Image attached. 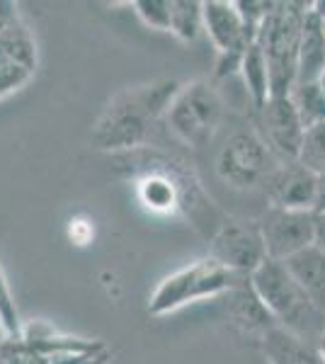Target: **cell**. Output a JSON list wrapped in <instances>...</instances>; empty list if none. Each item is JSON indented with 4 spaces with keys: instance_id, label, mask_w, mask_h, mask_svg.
Listing matches in <instances>:
<instances>
[{
    "instance_id": "6da1fadb",
    "label": "cell",
    "mask_w": 325,
    "mask_h": 364,
    "mask_svg": "<svg viewBox=\"0 0 325 364\" xmlns=\"http://www.w3.org/2000/svg\"><path fill=\"white\" fill-rule=\"evenodd\" d=\"M177 90V80L163 78L117 92L92 124V146L119 156L144 149L151 129L158 124V119H165Z\"/></svg>"
},
{
    "instance_id": "7a4b0ae2",
    "label": "cell",
    "mask_w": 325,
    "mask_h": 364,
    "mask_svg": "<svg viewBox=\"0 0 325 364\" xmlns=\"http://www.w3.org/2000/svg\"><path fill=\"white\" fill-rule=\"evenodd\" d=\"M250 284L262 299L277 326L301 338L304 343L311 340L316 348L325 328V311L294 282L282 262L267 257L250 274Z\"/></svg>"
},
{
    "instance_id": "3957f363",
    "label": "cell",
    "mask_w": 325,
    "mask_h": 364,
    "mask_svg": "<svg viewBox=\"0 0 325 364\" xmlns=\"http://www.w3.org/2000/svg\"><path fill=\"white\" fill-rule=\"evenodd\" d=\"M309 8L311 3H272V10L260 25L255 42L267 58L272 97L289 95L297 85L301 32Z\"/></svg>"
},
{
    "instance_id": "277c9868",
    "label": "cell",
    "mask_w": 325,
    "mask_h": 364,
    "mask_svg": "<svg viewBox=\"0 0 325 364\" xmlns=\"http://www.w3.org/2000/svg\"><path fill=\"white\" fill-rule=\"evenodd\" d=\"M238 279L243 277H235L233 272H228L226 267H221L218 262H214L206 255L204 260H197L192 265L168 274L153 289V294L149 299V314L168 316L190 306V304L226 296Z\"/></svg>"
},
{
    "instance_id": "5b68a950",
    "label": "cell",
    "mask_w": 325,
    "mask_h": 364,
    "mask_svg": "<svg viewBox=\"0 0 325 364\" xmlns=\"http://www.w3.org/2000/svg\"><path fill=\"white\" fill-rule=\"evenodd\" d=\"M223 122V100L211 80H192L180 85L170 102L165 124L182 144L202 149L216 136Z\"/></svg>"
},
{
    "instance_id": "8992f818",
    "label": "cell",
    "mask_w": 325,
    "mask_h": 364,
    "mask_svg": "<svg viewBox=\"0 0 325 364\" xmlns=\"http://www.w3.org/2000/svg\"><path fill=\"white\" fill-rule=\"evenodd\" d=\"M277 156L255 129H238L216 154V175L233 190H255L275 173Z\"/></svg>"
},
{
    "instance_id": "52a82bcc",
    "label": "cell",
    "mask_w": 325,
    "mask_h": 364,
    "mask_svg": "<svg viewBox=\"0 0 325 364\" xmlns=\"http://www.w3.org/2000/svg\"><path fill=\"white\" fill-rule=\"evenodd\" d=\"M209 257L235 277H250L267 260V248L257 221H223L211 236Z\"/></svg>"
},
{
    "instance_id": "ba28073f",
    "label": "cell",
    "mask_w": 325,
    "mask_h": 364,
    "mask_svg": "<svg viewBox=\"0 0 325 364\" xmlns=\"http://www.w3.org/2000/svg\"><path fill=\"white\" fill-rule=\"evenodd\" d=\"M37 42L22 15L0 34V100L25 87L37 73Z\"/></svg>"
},
{
    "instance_id": "9c48e42d",
    "label": "cell",
    "mask_w": 325,
    "mask_h": 364,
    "mask_svg": "<svg viewBox=\"0 0 325 364\" xmlns=\"http://www.w3.org/2000/svg\"><path fill=\"white\" fill-rule=\"evenodd\" d=\"M267 257L284 262L287 257L313 245V211H289L267 207L257 219Z\"/></svg>"
},
{
    "instance_id": "30bf717a",
    "label": "cell",
    "mask_w": 325,
    "mask_h": 364,
    "mask_svg": "<svg viewBox=\"0 0 325 364\" xmlns=\"http://www.w3.org/2000/svg\"><path fill=\"white\" fill-rule=\"evenodd\" d=\"M260 114V136L272 149V154L284 158V161H297L301 141H304L306 127L294 107L289 95H275L267 100Z\"/></svg>"
},
{
    "instance_id": "8fae6325",
    "label": "cell",
    "mask_w": 325,
    "mask_h": 364,
    "mask_svg": "<svg viewBox=\"0 0 325 364\" xmlns=\"http://www.w3.org/2000/svg\"><path fill=\"white\" fill-rule=\"evenodd\" d=\"M270 207L289 211H313L318 199V175L297 161H284L265 182Z\"/></svg>"
},
{
    "instance_id": "7c38bea8",
    "label": "cell",
    "mask_w": 325,
    "mask_h": 364,
    "mask_svg": "<svg viewBox=\"0 0 325 364\" xmlns=\"http://www.w3.org/2000/svg\"><path fill=\"white\" fill-rule=\"evenodd\" d=\"M204 32L216 46V54L247 51L255 44L257 32L245 25L238 5L228 0H206L204 3Z\"/></svg>"
},
{
    "instance_id": "4fadbf2b",
    "label": "cell",
    "mask_w": 325,
    "mask_h": 364,
    "mask_svg": "<svg viewBox=\"0 0 325 364\" xmlns=\"http://www.w3.org/2000/svg\"><path fill=\"white\" fill-rule=\"evenodd\" d=\"M226 309L228 316L240 331L250 333V336H260L272 331L277 326L267 306L262 304V299L257 296V291L252 289L250 277H243L233 284V289L226 294Z\"/></svg>"
},
{
    "instance_id": "5bb4252c",
    "label": "cell",
    "mask_w": 325,
    "mask_h": 364,
    "mask_svg": "<svg viewBox=\"0 0 325 364\" xmlns=\"http://www.w3.org/2000/svg\"><path fill=\"white\" fill-rule=\"evenodd\" d=\"M20 338L39 352L41 357H56V355H95V352L105 350V343L100 340H85V338H73L63 336V333L54 331L49 323L34 321L29 326H22Z\"/></svg>"
},
{
    "instance_id": "9a60e30c",
    "label": "cell",
    "mask_w": 325,
    "mask_h": 364,
    "mask_svg": "<svg viewBox=\"0 0 325 364\" xmlns=\"http://www.w3.org/2000/svg\"><path fill=\"white\" fill-rule=\"evenodd\" d=\"M325 75V34L323 20L313 10L306 13L304 32H301V49H299V73L297 83H318Z\"/></svg>"
},
{
    "instance_id": "2e32d148",
    "label": "cell",
    "mask_w": 325,
    "mask_h": 364,
    "mask_svg": "<svg viewBox=\"0 0 325 364\" xmlns=\"http://www.w3.org/2000/svg\"><path fill=\"white\" fill-rule=\"evenodd\" d=\"M282 265L292 274L294 282L325 311V252L316 245L287 257Z\"/></svg>"
},
{
    "instance_id": "e0dca14e",
    "label": "cell",
    "mask_w": 325,
    "mask_h": 364,
    "mask_svg": "<svg viewBox=\"0 0 325 364\" xmlns=\"http://www.w3.org/2000/svg\"><path fill=\"white\" fill-rule=\"evenodd\" d=\"M262 350L270 364H323L316 348L279 326L262 336Z\"/></svg>"
},
{
    "instance_id": "ac0fdd59",
    "label": "cell",
    "mask_w": 325,
    "mask_h": 364,
    "mask_svg": "<svg viewBox=\"0 0 325 364\" xmlns=\"http://www.w3.org/2000/svg\"><path fill=\"white\" fill-rule=\"evenodd\" d=\"M240 78L247 87V95H250L255 109H262L272 97V80H270V66L265 51L260 49V44H250L247 51L243 54V63H240Z\"/></svg>"
},
{
    "instance_id": "d6986e66",
    "label": "cell",
    "mask_w": 325,
    "mask_h": 364,
    "mask_svg": "<svg viewBox=\"0 0 325 364\" xmlns=\"http://www.w3.org/2000/svg\"><path fill=\"white\" fill-rule=\"evenodd\" d=\"M170 34L182 44H192L204 32V3L199 0H170Z\"/></svg>"
},
{
    "instance_id": "ffe728a7",
    "label": "cell",
    "mask_w": 325,
    "mask_h": 364,
    "mask_svg": "<svg viewBox=\"0 0 325 364\" xmlns=\"http://www.w3.org/2000/svg\"><path fill=\"white\" fill-rule=\"evenodd\" d=\"M289 97H292L306 129L325 122V85L321 80L318 83H297Z\"/></svg>"
},
{
    "instance_id": "44dd1931",
    "label": "cell",
    "mask_w": 325,
    "mask_h": 364,
    "mask_svg": "<svg viewBox=\"0 0 325 364\" xmlns=\"http://www.w3.org/2000/svg\"><path fill=\"white\" fill-rule=\"evenodd\" d=\"M297 163H301V166L311 170L313 175H318V178L325 175V122L306 129Z\"/></svg>"
},
{
    "instance_id": "7402d4cb",
    "label": "cell",
    "mask_w": 325,
    "mask_h": 364,
    "mask_svg": "<svg viewBox=\"0 0 325 364\" xmlns=\"http://www.w3.org/2000/svg\"><path fill=\"white\" fill-rule=\"evenodd\" d=\"M132 8L146 27L158 32L170 29V0H134Z\"/></svg>"
},
{
    "instance_id": "603a6c76",
    "label": "cell",
    "mask_w": 325,
    "mask_h": 364,
    "mask_svg": "<svg viewBox=\"0 0 325 364\" xmlns=\"http://www.w3.org/2000/svg\"><path fill=\"white\" fill-rule=\"evenodd\" d=\"M0 318H3L5 328H8L10 338H20V333H22L20 311H17L15 296H13V291H10L8 277H5L3 269H0Z\"/></svg>"
},
{
    "instance_id": "cb8c5ba5",
    "label": "cell",
    "mask_w": 325,
    "mask_h": 364,
    "mask_svg": "<svg viewBox=\"0 0 325 364\" xmlns=\"http://www.w3.org/2000/svg\"><path fill=\"white\" fill-rule=\"evenodd\" d=\"M0 364H46V357L34 352L22 338H8L0 348Z\"/></svg>"
},
{
    "instance_id": "d4e9b609",
    "label": "cell",
    "mask_w": 325,
    "mask_h": 364,
    "mask_svg": "<svg viewBox=\"0 0 325 364\" xmlns=\"http://www.w3.org/2000/svg\"><path fill=\"white\" fill-rule=\"evenodd\" d=\"M243 54H245V51H226V54H216L214 78H216V80H223V78H230V75L240 73V63H243Z\"/></svg>"
},
{
    "instance_id": "484cf974",
    "label": "cell",
    "mask_w": 325,
    "mask_h": 364,
    "mask_svg": "<svg viewBox=\"0 0 325 364\" xmlns=\"http://www.w3.org/2000/svg\"><path fill=\"white\" fill-rule=\"evenodd\" d=\"M20 17V10H17L15 3H10V0H0V34L5 32L13 22Z\"/></svg>"
},
{
    "instance_id": "4316f807",
    "label": "cell",
    "mask_w": 325,
    "mask_h": 364,
    "mask_svg": "<svg viewBox=\"0 0 325 364\" xmlns=\"http://www.w3.org/2000/svg\"><path fill=\"white\" fill-rule=\"evenodd\" d=\"M313 245L325 252V211H313Z\"/></svg>"
},
{
    "instance_id": "83f0119b",
    "label": "cell",
    "mask_w": 325,
    "mask_h": 364,
    "mask_svg": "<svg viewBox=\"0 0 325 364\" xmlns=\"http://www.w3.org/2000/svg\"><path fill=\"white\" fill-rule=\"evenodd\" d=\"M313 211H325V175L318 178V199H316V209Z\"/></svg>"
},
{
    "instance_id": "f1b7e54d",
    "label": "cell",
    "mask_w": 325,
    "mask_h": 364,
    "mask_svg": "<svg viewBox=\"0 0 325 364\" xmlns=\"http://www.w3.org/2000/svg\"><path fill=\"white\" fill-rule=\"evenodd\" d=\"M107 357H110V352L102 350V352H97L95 357H90L87 362H82V364H107Z\"/></svg>"
},
{
    "instance_id": "f546056e",
    "label": "cell",
    "mask_w": 325,
    "mask_h": 364,
    "mask_svg": "<svg viewBox=\"0 0 325 364\" xmlns=\"http://www.w3.org/2000/svg\"><path fill=\"white\" fill-rule=\"evenodd\" d=\"M316 352H318V357H321V362L325 364V328H323L321 338H318V343H316Z\"/></svg>"
},
{
    "instance_id": "4dcf8cb0",
    "label": "cell",
    "mask_w": 325,
    "mask_h": 364,
    "mask_svg": "<svg viewBox=\"0 0 325 364\" xmlns=\"http://www.w3.org/2000/svg\"><path fill=\"white\" fill-rule=\"evenodd\" d=\"M8 338H10V333H8V328H5L3 318H0V348H3V343H5Z\"/></svg>"
}]
</instances>
